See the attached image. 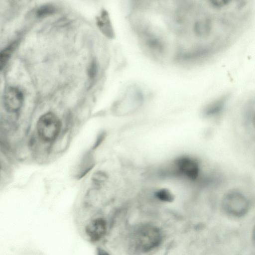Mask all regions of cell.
I'll list each match as a JSON object with an SVG mask.
<instances>
[{
    "label": "cell",
    "mask_w": 255,
    "mask_h": 255,
    "mask_svg": "<svg viewBox=\"0 0 255 255\" xmlns=\"http://www.w3.org/2000/svg\"><path fill=\"white\" fill-rule=\"evenodd\" d=\"M162 241L159 229L151 225H143L138 227L131 235V243L138 252H148L158 247Z\"/></svg>",
    "instance_id": "1"
},
{
    "label": "cell",
    "mask_w": 255,
    "mask_h": 255,
    "mask_svg": "<svg viewBox=\"0 0 255 255\" xmlns=\"http://www.w3.org/2000/svg\"><path fill=\"white\" fill-rule=\"evenodd\" d=\"M17 44V41H14L10 44L0 52V67L1 70H2L6 64L12 53L16 47Z\"/></svg>",
    "instance_id": "8"
},
{
    "label": "cell",
    "mask_w": 255,
    "mask_h": 255,
    "mask_svg": "<svg viewBox=\"0 0 255 255\" xmlns=\"http://www.w3.org/2000/svg\"><path fill=\"white\" fill-rule=\"evenodd\" d=\"M97 71V65L95 62H93L89 68V74L91 77L94 76Z\"/></svg>",
    "instance_id": "13"
},
{
    "label": "cell",
    "mask_w": 255,
    "mask_h": 255,
    "mask_svg": "<svg viewBox=\"0 0 255 255\" xmlns=\"http://www.w3.org/2000/svg\"><path fill=\"white\" fill-rule=\"evenodd\" d=\"M252 241L254 244L255 245V225L253 228L252 234Z\"/></svg>",
    "instance_id": "15"
},
{
    "label": "cell",
    "mask_w": 255,
    "mask_h": 255,
    "mask_svg": "<svg viewBox=\"0 0 255 255\" xmlns=\"http://www.w3.org/2000/svg\"><path fill=\"white\" fill-rule=\"evenodd\" d=\"M55 11V7L51 4L43 5L40 6L36 11V15L39 17L49 15Z\"/></svg>",
    "instance_id": "11"
},
{
    "label": "cell",
    "mask_w": 255,
    "mask_h": 255,
    "mask_svg": "<svg viewBox=\"0 0 255 255\" xmlns=\"http://www.w3.org/2000/svg\"><path fill=\"white\" fill-rule=\"evenodd\" d=\"M96 255H110L106 251L101 248H98L96 251Z\"/></svg>",
    "instance_id": "14"
},
{
    "label": "cell",
    "mask_w": 255,
    "mask_h": 255,
    "mask_svg": "<svg viewBox=\"0 0 255 255\" xmlns=\"http://www.w3.org/2000/svg\"><path fill=\"white\" fill-rule=\"evenodd\" d=\"M222 208L225 213L234 217H241L248 212L250 203L246 196L237 190H231L223 196Z\"/></svg>",
    "instance_id": "2"
},
{
    "label": "cell",
    "mask_w": 255,
    "mask_h": 255,
    "mask_svg": "<svg viewBox=\"0 0 255 255\" xmlns=\"http://www.w3.org/2000/svg\"><path fill=\"white\" fill-rule=\"evenodd\" d=\"M252 123H253V126L255 130V114L254 115L253 118Z\"/></svg>",
    "instance_id": "16"
},
{
    "label": "cell",
    "mask_w": 255,
    "mask_h": 255,
    "mask_svg": "<svg viewBox=\"0 0 255 255\" xmlns=\"http://www.w3.org/2000/svg\"><path fill=\"white\" fill-rule=\"evenodd\" d=\"M144 96L142 91L135 86L129 87L124 92L119 104L127 111L134 110L143 103Z\"/></svg>",
    "instance_id": "5"
},
{
    "label": "cell",
    "mask_w": 255,
    "mask_h": 255,
    "mask_svg": "<svg viewBox=\"0 0 255 255\" xmlns=\"http://www.w3.org/2000/svg\"><path fill=\"white\" fill-rule=\"evenodd\" d=\"M174 172L191 180H195L199 176L200 166L195 159L183 156L176 159L173 162Z\"/></svg>",
    "instance_id": "4"
},
{
    "label": "cell",
    "mask_w": 255,
    "mask_h": 255,
    "mask_svg": "<svg viewBox=\"0 0 255 255\" xmlns=\"http://www.w3.org/2000/svg\"><path fill=\"white\" fill-rule=\"evenodd\" d=\"M224 102V100L222 99L210 104L204 109V114L207 116L216 115L221 110Z\"/></svg>",
    "instance_id": "9"
},
{
    "label": "cell",
    "mask_w": 255,
    "mask_h": 255,
    "mask_svg": "<svg viewBox=\"0 0 255 255\" xmlns=\"http://www.w3.org/2000/svg\"><path fill=\"white\" fill-rule=\"evenodd\" d=\"M231 2L229 0H211L210 4L215 8H222L227 6Z\"/></svg>",
    "instance_id": "12"
},
{
    "label": "cell",
    "mask_w": 255,
    "mask_h": 255,
    "mask_svg": "<svg viewBox=\"0 0 255 255\" xmlns=\"http://www.w3.org/2000/svg\"><path fill=\"white\" fill-rule=\"evenodd\" d=\"M61 127L58 117L52 112L42 115L36 124V129L39 137L44 142L53 141L58 135Z\"/></svg>",
    "instance_id": "3"
},
{
    "label": "cell",
    "mask_w": 255,
    "mask_h": 255,
    "mask_svg": "<svg viewBox=\"0 0 255 255\" xmlns=\"http://www.w3.org/2000/svg\"><path fill=\"white\" fill-rule=\"evenodd\" d=\"M23 101L22 92L15 87L6 88L3 93V102L6 111L9 113H16L21 108Z\"/></svg>",
    "instance_id": "6"
},
{
    "label": "cell",
    "mask_w": 255,
    "mask_h": 255,
    "mask_svg": "<svg viewBox=\"0 0 255 255\" xmlns=\"http://www.w3.org/2000/svg\"><path fill=\"white\" fill-rule=\"evenodd\" d=\"M107 223L102 218H97L90 221L85 227V233L92 242L99 241L106 234Z\"/></svg>",
    "instance_id": "7"
},
{
    "label": "cell",
    "mask_w": 255,
    "mask_h": 255,
    "mask_svg": "<svg viewBox=\"0 0 255 255\" xmlns=\"http://www.w3.org/2000/svg\"><path fill=\"white\" fill-rule=\"evenodd\" d=\"M155 196L159 200L163 202H170L173 200L172 194L167 189H162L155 193Z\"/></svg>",
    "instance_id": "10"
}]
</instances>
